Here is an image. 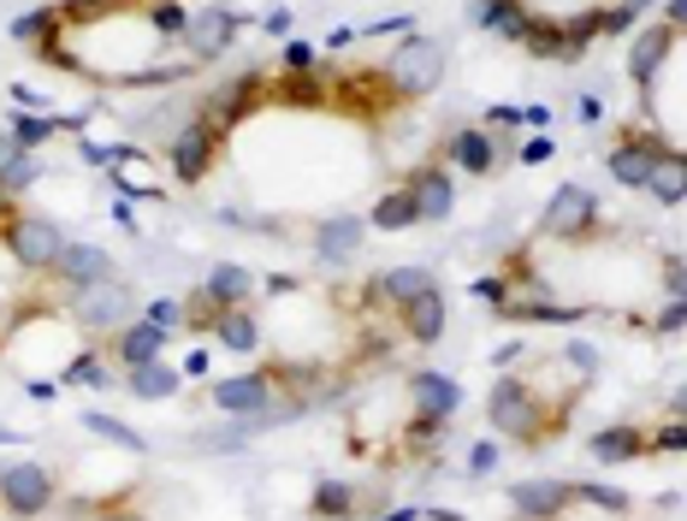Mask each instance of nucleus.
<instances>
[{
  "mask_svg": "<svg viewBox=\"0 0 687 521\" xmlns=\"http://www.w3.org/2000/svg\"><path fill=\"white\" fill-rule=\"evenodd\" d=\"M522 161H527V166H534V161H552V143H545V136H534V143L522 149Z\"/></svg>",
  "mask_w": 687,
  "mask_h": 521,
  "instance_id": "50",
  "label": "nucleus"
},
{
  "mask_svg": "<svg viewBox=\"0 0 687 521\" xmlns=\"http://www.w3.org/2000/svg\"><path fill=\"white\" fill-rule=\"evenodd\" d=\"M0 243H7V255L19 260L24 273H48V267L60 260V249H65L60 225H54V219H42V214H19V219H7V225H0Z\"/></svg>",
  "mask_w": 687,
  "mask_h": 521,
  "instance_id": "2",
  "label": "nucleus"
},
{
  "mask_svg": "<svg viewBox=\"0 0 687 521\" xmlns=\"http://www.w3.org/2000/svg\"><path fill=\"white\" fill-rule=\"evenodd\" d=\"M427 290H439V279L427 267H391L386 279H380V297H391L398 308H409V303H421Z\"/></svg>",
  "mask_w": 687,
  "mask_h": 521,
  "instance_id": "20",
  "label": "nucleus"
},
{
  "mask_svg": "<svg viewBox=\"0 0 687 521\" xmlns=\"http://www.w3.org/2000/svg\"><path fill=\"white\" fill-rule=\"evenodd\" d=\"M161 350H166V333L148 320H131L125 333H119V361H125V368H143V361H154Z\"/></svg>",
  "mask_w": 687,
  "mask_h": 521,
  "instance_id": "19",
  "label": "nucleus"
},
{
  "mask_svg": "<svg viewBox=\"0 0 687 521\" xmlns=\"http://www.w3.org/2000/svg\"><path fill=\"white\" fill-rule=\"evenodd\" d=\"M37 154H24V161L19 166H7V172H0V190H7V196H19V190H30V184H37Z\"/></svg>",
  "mask_w": 687,
  "mask_h": 521,
  "instance_id": "34",
  "label": "nucleus"
},
{
  "mask_svg": "<svg viewBox=\"0 0 687 521\" xmlns=\"http://www.w3.org/2000/svg\"><path fill=\"white\" fill-rule=\"evenodd\" d=\"M285 101H303V108H315V101H320V83L308 78V72H290V78H285Z\"/></svg>",
  "mask_w": 687,
  "mask_h": 521,
  "instance_id": "38",
  "label": "nucleus"
},
{
  "mask_svg": "<svg viewBox=\"0 0 687 521\" xmlns=\"http://www.w3.org/2000/svg\"><path fill=\"white\" fill-rule=\"evenodd\" d=\"M214 333H219V344H226V350H237V356H249L255 344H262V326H255V315H249V308H226Z\"/></svg>",
  "mask_w": 687,
  "mask_h": 521,
  "instance_id": "24",
  "label": "nucleus"
},
{
  "mask_svg": "<svg viewBox=\"0 0 687 521\" xmlns=\"http://www.w3.org/2000/svg\"><path fill=\"white\" fill-rule=\"evenodd\" d=\"M178 386H184V374L166 368L161 356L143 361V368H131V391L143 397V403H166V397H178Z\"/></svg>",
  "mask_w": 687,
  "mask_h": 521,
  "instance_id": "18",
  "label": "nucleus"
},
{
  "mask_svg": "<svg viewBox=\"0 0 687 521\" xmlns=\"http://www.w3.org/2000/svg\"><path fill=\"white\" fill-rule=\"evenodd\" d=\"M95 521H143V515H131V510H107V515H95Z\"/></svg>",
  "mask_w": 687,
  "mask_h": 521,
  "instance_id": "54",
  "label": "nucleus"
},
{
  "mask_svg": "<svg viewBox=\"0 0 687 521\" xmlns=\"http://www.w3.org/2000/svg\"><path fill=\"white\" fill-rule=\"evenodd\" d=\"M386 521H416V510H391Z\"/></svg>",
  "mask_w": 687,
  "mask_h": 521,
  "instance_id": "56",
  "label": "nucleus"
},
{
  "mask_svg": "<svg viewBox=\"0 0 687 521\" xmlns=\"http://www.w3.org/2000/svg\"><path fill=\"white\" fill-rule=\"evenodd\" d=\"M652 196H658V202H681L687 196V161H681V154H658V166H652Z\"/></svg>",
  "mask_w": 687,
  "mask_h": 521,
  "instance_id": "27",
  "label": "nucleus"
},
{
  "mask_svg": "<svg viewBox=\"0 0 687 521\" xmlns=\"http://www.w3.org/2000/svg\"><path fill=\"white\" fill-rule=\"evenodd\" d=\"M214 136H219V131H214V125H202V119L178 131V143H172V172H178L184 184H196L202 172L214 166Z\"/></svg>",
  "mask_w": 687,
  "mask_h": 521,
  "instance_id": "11",
  "label": "nucleus"
},
{
  "mask_svg": "<svg viewBox=\"0 0 687 521\" xmlns=\"http://www.w3.org/2000/svg\"><path fill=\"white\" fill-rule=\"evenodd\" d=\"M522 42H527V54H563V24H534Z\"/></svg>",
  "mask_w": 687,
  "mask_h": 521,
  "instance_id": "35",
  "label": "nucleus"
},
{
  "mask_svg": "<svg viewBox=\"0 0 687 521\" xmlns=\"http://www.w3.org/2000/svg\"><path fill=\"white\" fill-rule=\"evenodd\" d=\"M184 78V65H154V72H131L125 83L131 90H154V83H178Z\"/></svg>",
  "mask_w": 687,
  "mask_h": 521,
  "instance_id": "39",
  "label": "nucleus"
},
{
  "mask_svg": "<svg viewBox=\"0 0 687 521\" xmlns=\"http://www.w3.org/2000/svg\"><path fill=\"white\" fill-rule=\"evenodd\" d=\"M308 60H315V48H308V42H290V48H285V65H290V72H308Z\"/></svg>",
  "mask_w": 687,
  "mask_h": 521,
  "instance_id": "46",
  "label": "nucleus"
},
{
  "mask_svg": "<svg viewBox=\"0 0 687 521\" xmlns=\"http://www.w3.org/2000/svg\"><path fill=\"white\" fill-rule=\"evenodd\" d=\"M202 290H208V297H214L219 308H237V303H244L249 290H255V279H249V267H214Z\"/></svg>",
  "mask_w": 687,
  "mask_h": 521,
  "instance_id": "25",
  "label": "nucleus"
},
{
  "mask_svg": "<svg viewBox=\"0 0 687 521\" xmlns=\"http://www.w3.org/2000/svg\"><path fill=\"white\" fill-rule=\"evenodd\" d=\"M416 219L421 214H416V196H409V190H391V196L373 202V225H380V232H409Z\"/></svg>",
  "mask_w": 687,
  "mask_h": 521,
  "instance_id": "28",
  "label": "nucleus"
},
{
  "mask_svg": "<svg viewBox=\"0 0 687 521\" xmlns=\"http://www.w3.org/2000/svg\"><path fill=\"white\" fill-rule=\"evenodd\" d=\"M403 326H409V338H416V344H439L444 338V297H439V290H427L421 303H409Z\"/></svg>",
  "mask_w": 687,
  "mask_h": 521,
  "instance_id": "21",
  "label": "nucleus"
},
{
  "mask_svg": "<svg viewBox=\"0 0 687 521\" xmlns=\"http://www.w3.org/2000/svg\"><path fill=\"white\" fill-rule=\"evenodd\" d=\"M658 143H646V136H628V143L611 149V178L628 184V190H646L652 184V166H658Z\"/></svg>",
  "mask_w": 687,
  "mask_h": 521,
  "instance_id": "13",
  "label": "nucleus"
},
{
  "mask_svg": "<svg viewBox=\"0 0 687 521\" xmlns=\"http://www.w3.org/2000/svg\"><path fill=\"white\" fill-rule=\"evenodd\" d=\"M72 315L83 333H125V326L136 320V290L131 285H119V279H101V285H83L78 290V303H72Z\"/></svg>",
  "mask_w": 687,
  "mask_h": 521,
  "instance_id": "3",
  "label": "nucleus"
},
{
  "mask_svg": "<svg viewBox=\"0 0 687 521\" xmlns=\"http://www.w3.org/2000/svg\"><path fill=\"white\" fill-rule=\"evenodd\" d=\"M148 326H161V333H172V326H184V315H178V303H154L148 315H143Z\"/></svg>",
  "mask_w": 687,
  "mask_h": 521,
  "instance_id": "41",
  "label": "nucleus"
},
{
  "mask_svg": "<svg viewBox=\"0 0 687 521\" xmlns=\"http://www.w3.org/2000/svg\"><path fill=\"white\" fill-rule=\"evenodd\" d=\"M598 214V202H593V190L587 184H563L552 202H545V219H540V232L545 237H581L593 225Z\"/></svg>",
  "mask_w": 687,
  "mask_h": 521,
  "instance_id": "6",
  "label": "nucleus"
},
{
  "mask_svg": "<svg viewBox=\"0 0 687 521\" xmlns=\"http://www.w3.org/2000/svg\"><path fill=\"white\" fill-rule=\"evenodd\" d=\"M386 83H391V95H403V101H416L427 90H439V78H444V48L439 42H427V37H409L398 54H391V65H380Z\"/></svg>",
  "mask_w": 687,
  "mask_h": 521,
  "instance_id": "1",
  "label": "nucleus"
},
{
  "mask_svg": "<svg viewBox=\"0 0 687 521\" xmlns=\"http://www.w3.org/2000/svg\"><path fill=\"white\" fill-rule=\"evenodd\" d=\"M575 498L598 503V510H616V515L628 510V492H616V486H575Z\"/></svg>",
  "mask_w": 687,
  "mask_h": 521,
  "instance_id": "36",
  "label": "nucleus"
},
{
  "mask_svg": "<svg viewBox=\"0 0 687 521\" xmlns=\"http://www.w3.org/2000/svg\"><path fill=\"white\" fill-rule=\"evenodd\" d=\"M587 450L598 462H628V457H646V439L634 427H605V432H593Z\"/></svg>",
  "mask_w": 687,
  "mask_h": 521,
  "instance_id": "23",
  "label": "nucleus"
},
{
  "mask_svg": "<svg viewBox=\"0 0 687 521\" xmlns=\"http://www.w3.org/2000/svg\"><path fill=\"white\" fill-rule=\"evenodd\" d=\"M664 12H669V30H687V0H669Z\"/></svg>",
  "mask_w": 687,
  "mask_h": 521,
  "instance_id": "52",
  "label": "nucleus"
},
{
  "mask_svg": "<svg viewBox=\"0 0 687 521\" xmlns=\"http://www.w3.org/2000/svg\"><path fill=\"white\" fill-rule=\"evenodd\" d=\"M486 415H492V427L504 432V439H540V403H534V391L522 386V379H498L492 397H486Z\"/></svg>",
  "mask_w": 687,
  "mask_h": 521,
  "instance_id": "5",
  "label": "nucleus"
},
{
  "mask_svg": "<svg viewBox=\"0 0 687 521\" xmlns=\"http://www.w3.org/2000/svg\"><path fill=\"white\" fill-rule=\"evenodd\" d=\"M469 468H474V474H492V468H498V450H492V445H474Z\"/></svg>",
  "mask_w": 687,
  "mask_h": 521,
  "instance_id": "48",
  "label": "nucleus"
},
{
  "mask_svg": "<svg viewBox=\"0 0 687 521\" xmlns=\"http://www.w3.org/2000/svg\"><path fill=\"white\" fill-rule=\"evenodd\" d=\"M24 154H30V149L19 143V136H12V131H0V172H7V166H19Z\"/></svg>",
  "mask_w": 687,
  "mask_h": 521,
  "instance_id": "43",
  "label": "nucleus"
},
{
  "mask_svg": "<svg viewBox=\"0 0 687 521\" xmlns=\"http://www.w3.org/2000/svg\"><path fill=\"white\" fill-rule=\"evenodd\" d=\"M362 232H368V225L356 219V214H338V219H326L320 232H315V249H320V260H326V267H338L344 255H356V243H362Z\"/></svg>",
  "mask_w": 687,
  "mask_h": 521,
  "instance_id": "17",
  "label": "nucleus"
},
{
  "mask_svg": "<svg viewBox=\"0 0 687 521\" xmlns=\"http://www.w3.org/2000/svg\"><path fill=\"white\" fill-rule=\"evenodd\" d=\"M486 119H492V125H498V131H504V125H522V108H492Z\"/></svg>",
  "mask_w": 687,
  "mask_h": 521,
  "instance_id": "51",
  "label": "nucleus"
},
{
  "mask_svg": "<svg viewBox=\"0 0 687 521\" xmlns=\"http://www.w3.org/2000/svg\"><path fill=\"white\" fill-rule=\"evenodd\" d=\"M315 515H326V521L356 515V492H350L344 480H320V486H315Z\"/></svg>",
  "mask_w": 687,
  "mask_h": 521,
  "instance_id": "29",
  "label": "nucleus"
},
{
  "mask_svg": "<svg viewBox=\"0 0 687 521\" xmlns=\"http://www.w3.org/2000/svg\"><path fill=\"white\" fill-rule=\"evenodd\" d=\"M570 498H575V486H563V480H515V486H510L515 515H527V521L563 515V510H570Z\"/></svg>",
  "mask_w": 687,
  "mask_h": 521,
  "instance_id": "8",
  "label": "nucleus"
},
{
  "mask_svg": "<svg viewBox=\"0 0 687 521\" xmlns=\"http://www.w3.org/2000/svg\"><path fill=\"white\" fill-rule=\"evenodd\" d=\"M563 356H570V368H575V374H581V379H587V374H593V368H598V361H593V356H598V350H593V344H570V350H563Z\"/></svg>",
  "mask_w": 687,
  "mask_h": 521,
  "instance_id": "42",
  "label": "nucleus"
},
{
  "mask_svg": "<svg viewBox=\"0 0 687 521\" xmlns=\"http://www.w3.org/2000/svg\"><path fill=\"white\" fill-rule=\"evenodd\" d=\"M154 30H161V37H184V30H191V19H184V7L161 0V7H154Z\"/></svg>",
  "mask_w": 687,
  "mask_h": 521,
  "instance_id": "37",
  "label": "nucleus"
},
{
  "mask_svg": "<svg viewBox=\"0 0 687 521\" xmlns=\"http://www.w3.org/2000/svg\"><path fill=\"white\" fill-rule=\"evenodd\" d=\"M48 30H60V12L42 7V12H24V19H12V42H37Z\"/></svg>",
  "mask_w": 687,
  "mask_h": 521,
  "instance_id": "32",
  "label": "nucleus"
},
{
  "mask_svg": "<svg viewBox=\"0 0 687 521\" xmlns=\"http://www.w3.org/2000/svg\"><path fill=\"white\" fill-rule=\"evenodd\" d=\"M451 161L462 172H492L498 166V143H492L486 131H457L451 136Z\"/></svg>",
  "mask_w": 687,
  "mask_h": 521,
  "instance_id": "22",
  "label": "nucleus"
},
{
  "mask_svg": "<svg viewBox=\"0 0 687 521\" xmlns=\"http://www.w3.org/2000/svg\"><path fill=\"white\" fill-rule=\"evenodd\" d=\"M7 131L19 136L24 149H37V143H48V136H54L60 125H54V119H42V113H12V125H7Z\"/></svg>",
  "mask_w": 687,
  "mask_h": 521,
  "instance_id": "31",
  "label": "nucleus"
},
{
  "mask_svg": "<svg viewBox=\"0 0 687 521\" xmlns=\"http://www.w3.org/2000/svg\"><path fill=\"white\" fill-rule=\"evenodd\" d=\"M184 37H191V54H196V60H219V54L232 48V37H237V19H232L226 7H202Z\"/></svg>",
  "mask_w": 687,
  "mask_h": 521,
  "instance_id": "12",
  "label": "nucleus"
},
{
  "mask_svg": "<svg viewBox=\"0 0 687 521\" xmlns=\"http://www.w3.org/2000/svg\"><path fill=\"white\" fill-rule=\"evenodd\" d=\"M669 42H676V30H669V24H652V30H640V37H634L628 72H634V83H640V90H652V78H658V65H664V54H669Z\"/></svg>",
  "mask_w": 687,
  "mask_h": 521,
  "instance_id": "15",
  "label": "nucleus"
},
{
  "mask_svg": "<svg viewBox=\"0 0 687 521\" xmlns=\"http://www.w3.org/2000/svg\"><path fill=\"white\" fill-rule=\"evenodd\" d=\"M409 196H416L421 219H444V214H451V202H457V190H451V178H444L439 166H421L416 178H409Z\"/></svg>",
  "mask_w": 687,
  "mask_h": 521,
  "instance_id": "16",
  "label": "nucleus"
},
{
  "mask_svg": "<svg viewBox=\"0 0 687 521\" xmlns=\"http://www.w3.org/2000/svg\"><path fill=\"white\" fill-rule=\"evenodd\" d=\"M598 30H605V19H598V12H587V19H570V24H563V54H581V48H587Z\"/></svg>",
  "mask_w": 687,
  "mask_h": 521,
  "instance_id": "33",
  "label": "nucleus"
},
{
  "mask_svg": "<svg viewBox=\"0 0 687 521\" xmlns=\"http://www.w3.org/2000/svg\"><path fill=\"white\" fill-rule=\"evenodd\" d=\"M669 415H676V421H687V386H676V397H669Z\"/></svg>",
  "mask_w": 687,
  "mask_h": 521,
  "instance_id": "53",
  "label": "nucleus"
},
{
  "mask_svg": "<svg viewBox=\"0 0 687 521\" xmlns=\"http://www.w3.org/2000/svg\"><path fill=\"white\" fill-rule=\"evenodd\" d=\"M616 7H628V12H634V19H640V12L652 7V0H616Z\"/></svg>",
  "mask_w": 687,
  "mask_h": 521,
  "instance_id": "55",
  "label": "nucleus"
},
{
  "mask_svg": "<svg viewBox=\"0 0 687 521\" xmlns=\"http://www.w3.org/2000/svg\"><path fill=\"white\" fill-rule=\"evenodd\" d=\"M255 90H262V78H255V72L232 78L226 90H214L208 101H202V125H214V131H232L237 119H249V108H255Z\"/></svg>",
  "mask_w": 687,
  "mask_h": 521,
  "instance_id": "7",
  "label": "nucleus"
},
{
  "mask_svg": "<svg viewBox=\"0 0 687 521\" xmlns=\"http://www.w3.org/2000/svg\"><path fill=\"white\" fill-rule=\"evenodd\" d=\"M409 397H416V409L427 415V421H451V415L462 409V386L444 374H416L409 379Z\"/></svg>",
  "mask_w": 687,
  "mask_h": 521,
  "instance_id": "14",
  "label": "nucleus"
},
{
  "mask_svg": "<svg viewBox=\"0 0 687 521\" xmlns=\"http://www.w3.org/2000/svg\"><path fill=\"white\" fill-rule=\"evenodd\" d=\"M522 125L545 131V125H552V108H545V101H534V108H522Z\"/></svg>",
  "mask_w": 687,
  "mask_h": 521,
  "instance_id": "49",
  "label": "nucleus"
},
{
  "mask_svg": "<svg viewBox=\"0 0 687 521\" xmlns=\"http://www.w3.org/2000/svg\"><path fill=\"white\" fill-rule=\"evenodd\" d=\"M48 273L83 290V285H101V279H113V255H107V249H95V243H65V249H60V260H54Z\"/></svg>",
  "mask_w": 687,
  "mask_h": 521,
  "instance_id": "9",
  "label": "nucleus"
},
{
  "mask_svg": "<svg viewBox=\"0 0 687 521\" xmlns=\"http://www.w3.org/2000/svg\"><path fill=\"white\" fill-rule=\"evenodd\" d=\"M658 450H687V421H669L658 432Z\"/></svg>",
  "mask_w": 687,
  "mask_h": 521,
  "instance_id": "45",
  "label": "nucleus"
},
{
  "mask_svg": "<svg viewBox=\"0 0 687 521\" xmlns=\"http://www.w3.org/2000/svg\"><path fill=\"white\" fill-rule=\"evenodd\" d=\"M598 19H605V30H611V37H623V30L634 24V12H628V7H611V12H598Z\"/></svg>",
  "mask_w": 687,
  "mask_h": 521,
  "instance_id": "47",
  "label": "nucleus"
},
{
  "mask_svg": "<svg viewBox=\"0 0 687 521\" xmlns=\"http://www.w3.org/2000/svg\"><path fill=\"white\" fill-rule=\"evenodd\" d=\"M658 326H664V333H681V326H687V297H676V303H669L664 315H658Z\"/></svg>",
  "mask_w": 687,
  "mask_h": 521,
  "instance_id": "44",
  "label": "nucleus"
},
{
  "mask_svg": "<svg viewBox=\"0 0 687 521\" xmlns=\"http://www.w3.org/2000/svg\"><path fill=\"white\" fill-rule=\"evenodd\" d=\"M60 386H95V391H107V361H101V356H78L72 368L60 374Z\"/></svg>",
  "mask_w": 687,
  "mask_h": 521,
  "instance_id": "30",
  "label": "nucleus"
},
{
  "mask_svg": "<svg viewBox=\"0 0 687 521\" xmlns=\"http://www.w3.org/2000/svg\"><path fill=\"white\" fill-rule=\"evenodd\" d=\"M48 503H54V474H48L42 462H7V474H0V510L7 515H42Z\"/></svg>",
  "mask_w": 687,
  "mask_h": 521,
  "instance_id": "4",
  "label": "nucleus"
},
{
  "mask_svg": "<svg viewBox=\"0 0 687 521\" xmlns=\"http://www.w3.org/2000/svg\"><path fill=\"white\" fill-rule=\"evenodd\" d=\"M469 290H474V297H480V303H492V308H498V315H504V303H510V285H504V279H474Z\"/></svg>",
  "mask_w": 687,
  "mask_h": 521,
  "instance_id": "40",
  "label": "nucleus"
},
{
  "mask_svg": "<svg viewBox=\"0 0 687 521\" xmlns=\"http://www.w3.org/2000/svg\"><path fill=\"white\" fill-rule=\"evenodd\" d=\"M0 474H7V468H0Z\"/></svg>",
  "mask_w": 687,
  "mask_h": 521,
  "instance_id": "57",
  "label": "nucleus"
},
{
  "mask_svg": "<svg viewBox=\"0 0 687 521\" xmlns=\"http://www.w3.org/2000/svg\"><path fill=\"white\" fill-rule=\"evenodd\" d=\"M214 403L226 409V415H262V409H273V374L219 379V386H214Z\"/></svg>",
  "mask_w": 687,
  "mask_h": 521,
  "instance_id": "10",
  "label": "nucleus"
},
{
  "mask_svg": "<svg viewBox=\"0 0 687 521\" xmlns=\"http://www.w3.org/2000/svg\"><path fill=\"white\" fill-rule=\"evenodd\" d=\"M83 427H90V432H101V439H107V445H119V450H131V457H143V432H136V427H125V421H113V415L107 409H83Z\"/></svg>",
  "mask_w": 687,
  "mask_h": 521,
  "instance_id": "26",
  "label": "nucleus"
}]
</instances>
